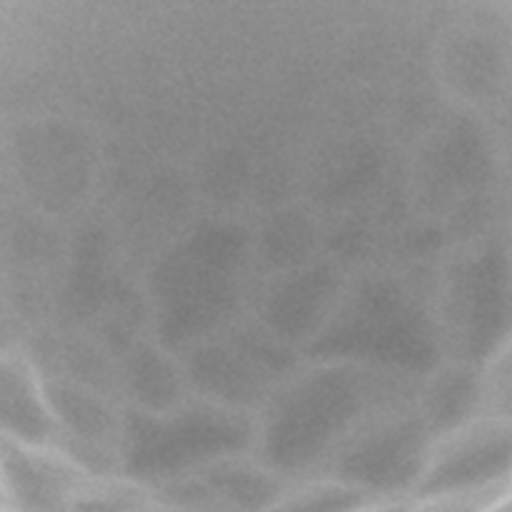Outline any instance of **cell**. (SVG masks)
I'll return each mask as SVG.
<instances>
[{
    "label": "cell",
    "mask_w": 512,
    "mask_h": 512,
    "mask_svg": "<svg viewBox=\"0 0 512 512\" xmlns=\"http://www.w3.org/2000/svg\"><path fill=\"white\" fill-rule=\"evenodd\" d=\"M0 512H512V0H0Z\"/></svg>",
    "instance_id": "cell-1"
}]
</instances>
